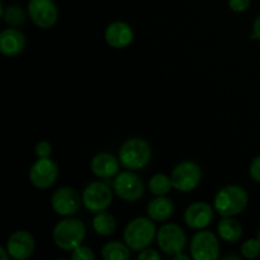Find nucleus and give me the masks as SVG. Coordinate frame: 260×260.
<instances>
[{
    "label": "nucleus",
    "mask_w": 260,
    "mask_h": 260,
    "mask_svg": "<svg viewBox=\"0 0 260 260\" xmlns=\"http://www.w3.org/2000/svg\"><path fill=\"white\" fill-rule=\"evenodd\" d=\"M140 260H159L160 259V254L157 253L156 250L154 249H144V250L140 251L139 255Z\"/></svg>",
    "instance_id": "obj_29"
},
{
    "label": "nucleus",
    "mask_w": 260,
    "mask_h": 260,
    "mask_svg": "<svg viewBox=\"0 0 260 260\" xmlns=\"http://www.w3.org/2000/svg\"><path fill=\"white\" fill-rule=\"evenodd\" d=\"M58 177V167L50 157L38 159L29 169V180L36 188L46 189L56 182Z\"/></svg>",
    "instance_id": "obj_11"
},
{
    "label": "nucleus",
    "mask_w": 260,
    "mask_h": 260,
    "mask_svg": "<svg viewBox=\"0 0 260 260\" xmlns=\"http://www.w3.org/2000/svg\"><path fill=\"white\" fill-rule=\"evenodd\" d=\"M25 47V38L20 30L8 28L0 33V52L8 57H14L23 52Z\"/></svg>",
    "instance_id": "obj_16"
},
{
    "label": "nucleus",
    "mask_w": 260,
    "mask_h": 260,
    "mask_svg": "<svg viewBox=\"0 0 260 260\" xmlns=\"http://www.w3.org/2000/svg\"><path fill=\"white\" fill-rule=\"evenodd\" d=\"M225 259H236V260H239V259H240V256H238V255H229V256H225Z\"/></svg>",
    "instance_id": "obj_33"
},
{
    "label": "nucleus",
    "mask_w": 260,
    "mask_h": 260,
    "mask_svg": "<svg viewBox=\"0 0 260 260\" xmlns=\"http://www.w3.org/2000/svg\"><path fill=\"white\" fill-rule=\"evenodd\" d=\"M7 250L14 260L28 259L35 250V239L25 230L15 231L8 239Z\"/></svg>",
    "instance_id": "obj_13"
},
{
    "label": "nucleus",
    "mask_w": 260,
    "mask_h": 260,
    "mask_svg": "<svg viewBox=\"0 0 260 260\" xmlns=\"http://www.w3.org/2000/svg\"><path fill=\"white\" fill-rule=\"evenodd\" d=\"M51 154H52V146H51L50 142L40 141L36 145V155L38 156V159L50 157Z\"/></svg>",
    "instance_id": "obj_26"
},
{
    "label": "nucleus",
    "mask_w": 260,
    "mask_h": 260,
    "mask_svg": "<svg viewBox=\"0 0 260 260\" xmlns=\"http://www.w3.org/2000/svg\"><path fill=\"white\" fill-rule=\"evenodd\" d=\"M116 218L113 217V215L106 212V211L96 213V216L93 220L94 230H95L96 234L102 236L112 235L114 230H116Z\"/></svg>",
    "instance_id": "obj_21"
},
{
    "label": "nucleus",
    "mask_w": 260,
    "mask_h": 260,
    "mask_svg": "<svg viewBox=\"0 0 260 260\" xmlns=\"http://www.w3.org/2000/svg\"><path fill=\"white\" fill-rule=\"evenodd\" d=\"M258 239L260 240V229H259V233H258Z\"/></svg>",
    "instance_id": "obj_34"
},
{
    "label": "nucleus",
    "mask_w": 260,
    "mask_h": 260,
    "mask_svg": "<svg viewBox=\"0 0 260 260\" xmlns=\"http://www.w3.org/2000/svg\"><path fill=\"white\" fill-rule=\"evenodd\" d=\"M174 213V203L164 196H156L147 205V215L152 221L162 222L169 220Z\"/></svg>",
    "instance_id": "obj_18"
},
{
    "label": "nucleus",
    "mask_w": 260,
    "mask_h": 260,
    "mask_svg": "<svg viewBox=\"0 0 260 260\" xmlns=\"http://www.w3.org/2000/svg\"><path fill=\"white\" fill-rule=\"evenodd\" d=\"M83 203L93 213L106 211L113 201V193L107 184L102 182L90 183L83 192Z\"/></svg>",
    "instance_id": "obj_8"
},
{
    "label": "nucleus",
    "mask_w": 260,
    "mask_h": 260,
    "mask_svg": "<svg viewBox=\"0 0 260 260\" xmlns=\"http://www.w3.org/2000/svg\"><path fill=\"white\" fill-rule=\"evenodd\" d=\"M119 160L109 152H101L91 160V172L98 178L108 179L114 177L119 170Z\"/></svg>",
    "instance_id": "obj_17"
},
{
    "label": "nucleus",
    "mask_w": 260,
    "mask_h": 260,
    "mask_svg": "<svg viewBox=\"0 0 260 260\" xmlns=\"http://www.w3.org/2000/svg\"><path fill=\"white\" fill-rule=\"evenodd\" d=\"M157 244L162 253L167 255H177L183 253L185 245H187V236L180 226L175 223H167L161 226L156 234Z\"/></svg>",
    "instance_id": "obj_6"
},
{
    "label": "nucleus",
    "mask_w": 260,
    "mask_h": 260,
    "mask_svg": "<svg viewBox=\"0 0 260 260\" xmlns=\"http://www.w3.org/2000/svg\"><path fill=\"white\" fill-rule=\"evenodd\" d=\"M3 18H4L8 24L14 25L15 27V25H20L24 23L25 13L22 8L17 7V5H12V7H8L4 10Z\"/></svg>",
    "instance_id": "obj_23"
},
{
    "label": "nucleus",
    "mask_w": 260,
    "mask_h": 260,
    "mask_svg": "<svg viewBox=\"0 0 260 260\" xmlns=\"http://www.w3.org/2000/svg\"><path fill=\"white\" fill-rule=\"evenodd\" d=\"M131 249L127 244L119 241L107 243L102 249V256L106 260H127L131 255Z\"/></svg>",
    "instance_id": "obj_20"
},
{
    "label": "nucleus",
    "mask_w": 260,
    "mask_h": 260,
    "mask_svg": "<svg viewBox=\"0 0 260 260\" xmlns=\"http://www.w3.org/2000/svg\"><path fill=\"white\" fill-rule=\"evenodd\" d=\"M248 202V193L244 188L239 185H226L217 192L213 206L222 217H233L243 212Z\"/></svg>",
    "instance_id": "obj_1"
},
{
    "label": "nucleus",
    "mask_w": 260,
    "mask_h": 260,
    "mask_svg": "<svg viewBox=\"0 0 260 260\" xmlns=\"http://www.w3.org/2000/svg\"><path fill=\"white\" fill-rule=\"evenodd\" d=\"M71 258L74 260H94L95 255H94L93 250L88 246L79 245L78 248H75L71 254Z\"/></svg>",
    "instance_id": "obj_25"
},
{
    "label": "nucleus",
    "mask_w": 260,
    "mask_h": 260,
    "mask_svg": "<svg viewBox=\"0 0 260 260\" xmlns=\"http://www.w3.org/2000/svg\"><path fill=\"white\" fill-rule=\"evenodd\" d=\"M241 255L246 259H256L260 255L259 239H249L241 245Z\"/></svg>",
    "instance_id": "obj_24"
},
{
    "label": "nucleus",
    "mask_w": 260,
    "mask_h": 260,
    "mask_svg": "<svg viewBox=\"0 0 260 260\" xmlns=\"http://www.w3.org/2000/svg\"><path fill=\"white\" fill-rule=\"evenodd\" d=\"M173 258H174V259H178V260H189V259H190V256L184 255V254H183V253H179V254H177V255L173 256Z\"/></svg>",
    "instance_id": "obj_32"
},
{
    "label": "nucleus",
    "mask_w": 260,
    "mask_h": 260,
    "mask_svg": "<svg viewBox=\"0 0 260 260\" xmlns=\"http://www.w3.org/2000/svg\"><path fill=\"white\" fill-rule=\"evenodd\" d=\"M5 251H7V249H4V248H0V256H2V259L3 260H7V259H9V253H5Z\"/></svg>",
    "instance_id": "obj_31"
},
{
    "label": "nucleus",
    "mask_w": 260,
    "mask_h": 260,
    "mask_svg": "<svg viewBox=\"0 0 260 260\" xmlns=\"http://www.w3.org/2000/svg\"><path fill=\"white\" fill-rule=\"evenodd\" d=\"M249 172H250V177L253 178L256 183H260V155L251 161Z\"/></svg>",
    "instance_id": "obj_28"
},
{
    "label": "nucleus",
    "mask_w": 260,
    "mask_h": 260,
    "mask_svg": "<svg viewBox=\"0 0 260 260\" xmlns=\"http://www.w3.org/2000/svg\"><path fill=\"white\" fill-rule=\"evenodd\" d=\"M213 220V208L206 202H196L190 205L184 212V221L188 228L193 230H202L207 228Z\"/></svg>",
    "instance_id": "obj_14"
},
{
    "label": "nucleus",
    "mask_w": 260,
    "mask_h": 260,
    "mask_svg": "<svg viewBox=\"0 0 260 260\" xmlns=\"http://www.w3.org/2000/svg\"><path fill=\"white\" fill-rule=\"evenodd\" d=\"M28 14L37 27L47 29L57 22L58 10L53 0H29Z\"/></svg>",
    "instance_id": "obj_10"
},
{
    "label": "nucleus",
    "mask_w": 260,
    "mask_h": 260,
    "mask_svg": "<svg viewBox=\"0 0 260 260\" xmlns=\"http://www.w3.org/2000/svg\"><path fill=\"white\" fill-rule=\"evenodd\" d=\"M253 40L260 41V15L256 17V19L254 20L253 24V35H251Z\"/></svg>",
    "instance_id": "obj_30"
},
{
    "label": "nucleus",
    "mask_w": 260,
    "mask_h": 260,
    "mask_svg": "<svg viewBox=\"0 0 260 260\" xmlns=\"http://www.w3.org/2000/svg\"><path fill=\"white\" fill-rule=\"evenodd\" d=\"M250 3L251 0H229V7L233 12L241 13L250 7Z\"/></svg>",
    "instance_id": "obj_27"
},
{
    "label": "nucleus",
    "mask_w": 260,
    "mask_h": 260,
    "mask_svg": "<svg viewBox=\"0 0 260 260\" xmlns=\"http://www.w3.org/2000/svg\"><path fill=\"white\" fill-rule=\"evenodd\" d=\"M156 234V228L151 218L136 217L129 221L124 229L123 239L131 250L141 251L149 248Z\"/></svg>",
    "instance_id": "obj_2"
},
{
    "label": "nucleus",
    "mask_w": 260,
    "mask_h": 260,
    "mask_svg": "<svg viewBox=\"0 0 260 260\" xmlns=\"http://www.w3.org/2000/svg\"><path fill=\"white\" fill-rule=\"evenodd\" d=\"M217 230L221 239L228 243H236L243 236V228L240 222L231 217H222V220L218 222Z\"/></svg>",
    "instance_id": "obj_19"
},
{
    "label": "nucleus",
    "mask_w": 260,
    "mask_h": 260,
    "mask_svg": "<svg viewBox=\"0 0 260 260\" xmlns=\"http://www.w3.org/2000/svg\"><path fill=\"white\" fill-rule=\"evenodd\" d=\"M83 198H80L79 193L70 187L58 188L51 198V206L57 215L69 216L75 215L79 211Z\"/></svg>",
    "instance_id": "obj_12"
},
{
    "label": "nucleus",
    "mask_w": 260,
    "mask_h": 260,
    "mask_svg": "<svg viewBox=\"0 0 260 260\" xmlns=\"http://www.w3.org/2000/svg\"><path fill=\"white\" fill-rule=\"evenodd\" d=\"M173 188L179 192H190L196 189L202 179V170L194 161H182L173 169L172 175Z\"/></svg>",
    "instance_id": "obj_5"
},
{
    "label": "nucleus",
    "mask_w": 260,
    "mask_h": 260,
    "mask_svg": "<svg viewBox=\"0 0 260 260\" xmlns=\"http://www.w3.org/2000/svg\"><path fill=\"white\" fill-rule=\"evenodd\" d=\"M85 235V225L80 220L73 217L61 220L55 226L52 234L56 245L65 251H71L81 245Z\"/></svg>",
    "instance_id": "obj_3"
},
{
    "label": "nucleus",
    "mask_w": 260,
    "mask_h": 260,
    "mask_svg": "<svg viewBox=\"0 0 260 260\" xmlns=\"http://www.w3.org/2000/svg\"><path fill=\"white\" fill-rule=\"evenodd\" d=\"M151 147L145 140L134 137L128 139L119 149V161L126 169L140 170L151 160Z\"/></svg>",
    "instance_id": "obj_4"
},
{
    "label": "nucleus",
    "mask_w": 260,
    "mask_h": 260,
    "mask_svg": "<svg viewBox=\"0 0 260 260\" xmlns=\"http://www.w3.org/2000/svg\"><path fill=\"white\" fill-rule=\"evenodd\" d=\"M113 190L126 202H136L144 196V183L139 175L132 172H123L113 180Z\"/></svg>",
    "instance_id": "obj_9"
},
{
    "label": "nucleus",
    "mask_w": 260,
    "mask_h": 260,
    "mask_svg": "<svg viewBox=\"0 0 260 260\" xmlns=\"http://www.w3.org/2000/svg\"><path fill=\"white\" fill-rule=\"evenodd\" d=\"M190 255L196 260H216L220 256V243L211 231H198L190 241Z\"/></svg>",
    "instance_id": "obj_7"
},
{
    "label": "nucleus",
    "mask_w": 260,
    "mask_h": 260,
    "mask_svg": "<svg viewBox=\"0 0 260 260\" xmlns=\"http://www.w3.org/2000/svg\"><path fill=\"white\" fill-rule=\"evenodd\" d=\"M173 188L172 178L165 174H156L150 179L149 189L155 196H165Z\"/></svg>",
    "instance_id": "obj_22"
},
{
    "label": "nucleus",
    "mask_w": 260,
    "mask_h": 260,
    "mask_svg": "<svg viewBox=\"0 0 260 260\" xmlns=\"http://www.w3.org/2000/svg\"><path fill=\"white\" fill-rule=\"evenodd\" d=\"M104 37H106L107 43L112 47L124 48L134 41V30L131 25L127 24L126 22L117 20L107 27Z\"/></svg>",
    "instance_id": "obj_15"
}]
</instances>
